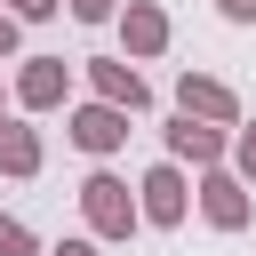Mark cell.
Listing matches in <instances>:
<instances>
[{
	"mask_svg": "<svg viewBox=\"0 0 256 256\" xmlns=\"http://www.w3.org/2000/svg\"><path fill=\"white\" fill-rule=\"evenodd\" d=\"M80 216H88V232L96 240H128L136 224H144V208H136V192L112 176V168H96L88 184H80Z\"/></svg>",
	"mask_w": 256,
	"mask_h": 256,
	"instance_id": "1",
	"label": "cell"
},
{
	"mask_svg": "<svg viewBox=\"0 0 256 256\" xmlns=\"http://www.w3.org/2000/svg\"><path fill=\"white\" fill-rule=\"evenodd\" d=\"M136 208H144V224L176 232V224H184V208H192V184H184V168H176V160L144 168V184H136Z\"/></svg>",
	"mask_w": 256,
	"mask_h": 256,
	"instance_id": "2",
	"label": "cell"
},
{
	"mask_svg": "<svg viewBox=\"0 0 256 256\" xmlns=\"http://www.w3.org/2000/svg\"><path fill=\"white\" fill-rule=\"evenodd\" d=\"M88 88H96V104H120L128 120L152 104V88H144V72H136L128 56H88Z\"/></svg>",
	"mask_w": 256,
	"mask_h": 256,
	"instance_id": "3",
	"label": "cell"
},
{
	"mask_svg": "<svg viewBox=\"0 0 256 256\" xmlns=\"http://www.w3.org/2000/svg\"><path fill=\"white\" fill-rule=\"evenodd\" d=\"M176 112L184 120H208V128H240V96L224 80H208V72H184L176 80Z\"/></svg>",
	"mask_w": 256,
	"mask_h": 256,
	"instance_id": "4",
	"label": "cell"
},
{
	"mask_svg": "<svg viewBox=\"0 0 256 256\" xmlns=\"http://www.w3.org/2000/svg\"><path fill=\"white\" fill-rule=\"evenodd\" d=\"M72 96V64L64 56H24V72H16V104L24 112H56Z\"/></svg>",
	"mask_w": 256,
	"mask_h": 256,
	"instance_id": "5",
	"label": "cell"
},
{
	"mask_svg": "<svg viewBox=\"0 0 256 256\" xmlns=\"http://www.w3.org/2000/svg\"><path fill=\"white\" fill-rule=\"evenodd\" d=\"M224 152H232V128H208V120H184V112L168 120V160H176V168L192 160V168L208 176V168H216Z\"/></svg>",
	"mask_w": 256,
	"mask_h": 256,
	"instance_id": "6",
	"label": "cell"
},
{
	"mask_svg": "<svg viewBox=\"0 0 256 256\" xmlns=\"http://www.w3.org/2000/svg\"><path fill=\"white\" fill-rule=\"evenodd\" d=\"M200 216H208L216 232H240V224L256 216V200H248V184H240L232 168H208V176H200Z\"/></svg>",
	"mask_w": 256,
	"mask_h": 256,
	"instance_id": "7",
	"label": "cell"
},
{
	"mask_svg": "<svg viewBox=\"0 0 256 256\" xmlns=\"http://www.w3.org/2000/svg\"><path fill=\"white\" fill-rule=\"evenodd\" d=\"M72 144L96 152V160L120 152V144H128V112H120V104H80V112H72Z\"/></svg>",
	"mask_w": 256,
	"mask_h": 256,
	"instance_id": "8",
	"label": "cell"
},
{
	"mask_svg": "<svg viewBox=\"0 0 256 256\" xmlns=\"http://www.w3.org/2000/svg\"><path fill=\"white\" fill-rule=\"evenodd\" d=\"M120 40H128V56H160V48H168V8L128 0V8H120Z\"/></svg>",
	"mask_w": 256,
	"mask_h": 256,
	"instance_id": "9",
	"label": "cell"
},
{
	"mask_svg": "<svg viewBox=\"0 0 256 256\" xmlns=\"http://www.w3.org/2000/svg\"><path fill=\"white\" fill-rule=\"evenodd\" d=\"M0 176H40V128L0 120Z\"/></svg>",
	"mask_w": 256,
	"mask_h": 256,
	"instance_id": "10",
	"label": "cell"
},
{
	"mask_svg": "<svg viewBox=\"0 0 256 256\" xmlns=\"http://www.w3.org/2000/svg\"><path fill=\"white\" fill-rule=\"evenodd\" d=\"M232 176H240V184H256V128H240V136H232Z\"/></svg>",
	"mask_w": 256,
	"mask_h": 256,
	"instance_id": "11",
	"label": "cell"
},
{
	"mask_svg": "<svg viewBox=\"0 0 256 256\" xmlns=\"http://www.w3.org/2000/svg\"><path fill=\"white\" fill-rule=\"evenodd\" d=\"M0 256H40V240H32L16 216H0Z\"/></svg>",
	"mask_w": 256,
	"mask_h": 256,
	"instance_id": "12",
	"label": "cell"
},
{
	"mask_svg": "<svg viewBox=\"0 0 256 256\" xmlns=\"http://www.w3.org/2000/svg\"><path fill=\"white\" fill-rule=\"evenodd\" d=\"M56 8H64V0H8V16H16V24H48Z\"/></svg>",
	"mask_w": 256,
	"mask_h": 256,
	"instance_id": "13",
	"label": "cell"
},
{
	"mask_svg": "<svg viewBox=\"0 0 256 256\" xmlns=\"http://www.w3.org/2000/svg\"><path fill=\"white\" fill-rule=\"evenodd\" d=\"M72 16H80V24H112V16H120V0H72Z\"/></svg>",
	"mask_w": 256,
	"mask_h": 256,
	"instance_id": "14",
	"label": "cell"
},
{
	"mask_svg": "<svg viewBox=\"0 0 256 256\" xmlns=\"http://www.w3.org/2000/svg\"><path fill=\"white\" fill-rule=\"evenodd\" d=\"M48 256H104V248H96V240H56Z\"/></svg>",
	"mask_w": 256,
	"mask_h": 256,
	"instance_id": "15",
	"label": "cell"
},
{
	"mask_svg": "<svg viewBox=\"0 0 256 256\" xmlns=\"http://www.w3.org/2000/svg\"><path fill=\"white\" fill-rule=\"evenodd\" d=\"M16 32H24V24H16V16L0 8V56H16Z\"/></svg>",
	"mask_w": 256,
	"mask_h": 256,
	"instance_id": "16",
	"label": "cell"
},
{
	"mask_svg": "<svg viewBox=\"0 0 256 256\" xmlns=\"http://www.w3.org/2000/svg\"><path fill=\"white\" fill-rule=\"evenodd\" d=\"M216 8H224L232 24H256V0H216Z\"/></svg>",
	"mask_w": 256,
	"mask_h": 256,
	"instance_id": "17",
	"label": "cell"
}]
</instances>
